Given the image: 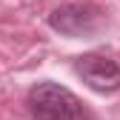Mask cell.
<instances>
[{
    "instance_id": "cell-1",
    "label": "cell",
    "mask_w": 120,
    "mask_h": 120,
    "mask_svg": "<svg viewBox=\"0 0 120 120\" xmlns=\"http://www.w3.org/2000/svg\"><path fill=\"white\" fill-rule=\"evenodd\" d=\"M29 112L34 120H86L83 103L74 97L66 86L43 80L29 92Z\"/></svg>"
},
{
    "instance_id": "cell-2",
    "label": "cell",
    "mask_w": 120,
    "mask_h": 120,
    "mask_svg": "<svg viewBox=\"0 0 120 120\" xmlns=\"http://www.w3.org/2000/svg\"><path fill=\"white\" fill-rule=\"evenodd\" d=\"M49 26L66 37H92L103 26V9L83 0V3H63L49 14Z\"/></svg>"
},
{
    "instance_id": "cell-3",
    "label": "cell",
    "mask_w": 120,
    "mask_h": 120,
    "mask_svg": "<svg viewBox=\"0 0 120 120\" xmlns=\"http://www.w3.org/2000/svg\"><path fill=\"white\" fill-rule=\"evenodd\" d=\"M74 71L77 77L100 94H112L120 89V66L106 54H83L74 60Z\"/></svg>"
}]
</instances>
